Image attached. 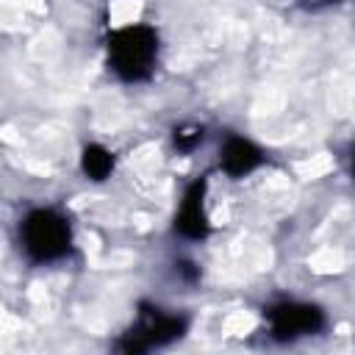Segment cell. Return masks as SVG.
Here are the masks:
<instances>
[{
  "instance_id": "cell-2",
  "label": "cell",
  "mask_w": 355,
  "mask_h": 355,
  "mask_svg": "<svg viewBox=\"0 0 355 355\" xmlns=\"http://www.w3.org/2000/svg\"><path fill=\"white\" fill-rule=\"evenodd\" d=\"M22 250L33 263H50L69 252L72 247V230L69 222L53 211V208H36L31 211L19 225Z\"/></svg>"
},
{
  "instance_id": "cell-8",
  "label": "cell",
  "mask_w": 355,
  "mask_h": 355,
  "mask_svg": "<svg viewBox=\"0 0 355 355\" xmlns=\"http://www.w3.org/2000/svg\"><path fill=\"white\" fill-rule=\"evenodd\" d=\"M172 139H175L178 150H194L202 141V128H180V130H175Z\"/></svg>"
},
{
  "instance_id": "cell-5",
  "label": "cell",
  "mask_w": 355,
  "mask_h": 355,
  "mask_svg": "<svg viewBox=\"0 0 355 355\" xmlns=\"http://www.w3.org/2000/svg\"><path fill=\"white\" fill-rule=\"evenodd\" d=\"M175 227L186 239H205L208 236L211 225H208V214H205V180H197L186 189L183 202H180L178 216H175Z\"/></svg>"
},
{
  "instance_id": "cell-7",
  "label": "cell",
  "mask_w": 355,
  "mask_h": 355,
  "mask_svg": "<svg viewBox=\"0 0 355 355\" xmlns=\"http://www.w3.org/2000/svg\"><path fill=\"white\" fill-rule=\"evenodd\" d=\"M80 169L92 180H105L114 169V155L103 144H86L80 155Z\"/></svg>"
},
{
  "instance_id": "cell-4",
  "label": "cell",
  "mask_w": 355,
  "mask_h": 355,
  "mask_svg": "<svg viewBox=\"0 0 355 355\" xmlns=\"http://www.w3.org/2000/svg\"><path fill=\"white\" fill-rule=\"evenodd\" d=\"M269 333L277 341H297L324 327V311L311 302H277L266 311Z\"/></svg>"
},
{
  "instance_id": "cell-3",
  "label": "cell",
  "mask_w": 355,
  "mask_h": 355,
  "mask_svg": "<svg viewBox=\"0 0 355 355\" xmlns=\"http://www.w3.org/2000/svg\"><path fill=\"white\" fill-rule=\"evenodd\" d=\"M186 316L178 313H166L161 308H147L141 305L139 311V322L122 336V341L116 344L122 352H147L153 347H164L175 338H180L186 333Z\"/></svg>"
},
{
  "instance_id": "cell-9",
  "label": "cell",
  "mask_w": 355,
  "mask_h": 355,
  "mask_svg": "<svg viewBox=\"0 0 355 355\" xmlns=\"http://www.w3.org/2000/svg\"><path fill=\"white\" fill-rule=\"evenodd\" d=\"M352 175H355V153H352Z\"/></svg>"
},
{
  "instance_id": "cell-1",
  "label": "cell",
  "mask_w": 355,
  "mask_h": 355,
  "mask_svg": "<svg viewBox=\"0 0 355 355\" xmlns=\"http://www.w3.org/2000/svg\"><path fill=\"white\" fill-rule=\"evenodd\" d=\"M158 58V33L150 25H125L108 36V67L128 83L150 78Z\"/></svg>"
},
{
  "instance_id": "cell-6",
  "label": "cell",
  "mask_w": 355,
  "mask_h": 355,
  "mask_svg": "<svg viewBox=\"0 0 355 355\" xmlns=\"http://www.w3.org/2000/svg\"><path fill=\"white\" fill-rule=\"evenodd\" d=\"M261 150L250 141V139H241V136H230L225 144H222V153H219V166L230 175V178H244L250 175L258 164H261Z\"/></svg>"
}]
</instances>
